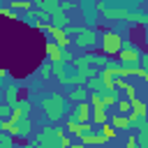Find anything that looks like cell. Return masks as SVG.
<instances>
[{
    "instance_id": "cell-28",
    "label": "cell",
    "mask_w": 148,
    "mask_h": 148,
    "mask_svg": "<svg viewBox=\"0 0 148 148\" xmlns=\"http://www.w3.org/2000/svg\"><path fill=\"white\" fill-rule=\"evenodd\" d=\"M12 148H28L25 143H12Z\"/></svg>"
},
{
    "instance_id": "cell-18",
    "label": "cell",
    "mask_w": 148,
    "mask_h": 148,
    "mask_svg": "<svg viewBox=\"0 0 148 148\" xmlns=\"http://www.w3.org/2000/svg\"><path fill=\"white\" fill-rule=\"evenodd\" d=\"M116 109H118V113H120V116H127V113L132 111V109H130V99H125V97H123V99H118V102H116Z\"/></svg>"
},
{
    "instance_id": "cell-7",
    "label": "cell",
    "mask_w": 148,
    "mask_h": 148,
    "mask_svg": "<svg viewBox=\"0 0 148 148\" xmlns=\"http://www.w3.org/2000/svg\"><path fill=\"white\" fill-rule=\"evenodd\" d=\"M65 132H67V134H74V136H79V139H83V136L92 134V125H90V123H86V125H79V123H69V120H67V125H65Z\"/></svg>"
},
{
    "instance_id": "cell-10",
    "label": "cell",
    "mask_w": 148,
    "mask_h": 148,
    "mask_svg": "<svg viewBox=\"0 0 148 148\" xmlns=\"http://www.w3.org/2000/svg\"><path fill=\"white\" fill-rule=\"evenodd\" d=\"M90 120H92L95 125H106V123H109L106 109H104V106H90Z\"/></svg>"
},
{
    "instance_id": "cell-3",
    "label": "cell",
    "mask_w": 148,
    "mask_h": 148,
    "mask_svg": "<svg viewBox=\"0 0 148 148\" xmlns=\"http://www.w3.org/2000/svg\"><path fill=\"white\" fill-rule=\"evenodd\" d=\"M99 44H102L104 56H106V58H113V56H118L120 49H123V37H120L116 30H104L102 37H99Z\"/></svg>"
},
{
    "instance_id": "cell-25",
    "label": "cell",
    "mask_w": 148,
    "mask_h": 148,
    "mask_svg": "<svg viewBox=\"0 0 148 148\" xmlns=\"http://www.w3.org/2000/svg\"><path fill=\"white\" fill-rule=\"evenodd\" d=\"M0 14H2V16H7V18H18V16H16L9 7H0Z\"/></svg>"
},
{
    "instance_id": "cell-15",
    "label": "cell",
    "mask_w": 148,
    "mask_h": 148,
    "mask_svg": "<svg viewBox=\"0 0 148 148\" xmlns=\"http://www.w3.org/2000/svg\"><path fill=\"white\" fill-rule=\"evenodd\" d=\"M109 125H111L116 132H118V130H125V127H130V125H127V116H120V113H113Z\"/></svg>"
},
{
    "instance_id": "cell-2",
    "label": "cell",
    "mask_w": 148,
    "mask_h": 148,
    "mask_svg": "<svg viewBox=\"0 0 148 148\" xmlns=\"http://www.w3.org/2000/svg\"><path fill=\"white\" fill-rule=\"evenodd\" d=\"M39 106L44 109V116L49 123H58L67 111V99L62 95H51V97H44L39 102Z\"/></svg>"
},
{
    "instance_id": "cell-26",
    "label": "cell",
    "mask_w": 148,
    "mask_h": 148,
    "mask_svg": "<svg viewBox=\"0 0 148 148\" xmlns=\"http://www.w3.org/2000/svg\"><path fill=\"white\" fill-rule=\"evenodd\" d=\"M127 148H136V136H134V134H130V139H127Z\"/></svg>"
},
{
    "instance_id": "cell-16",
    "label": "cell",
    "mask_w": 148,
    "mask_h": 148,
    "mask_svg": "<svg viewBox=\"0 0 148 148\" xmlns=\"http://www.w3.org/2000/svg\"><path fill=\"white\" fill-rule=\"evenodd\" d=\"M130 109H132V113H136V116H146V113H148V111H146V102L139 99V97L130 102Z\"/></svg>"
},
{
    "instance_id": "cell-21",
    "label": "cell",
    "mask_w": 148,
    "mask_h": 148,
    "mask_svg": "<svg viewBox=\"0 0 148 148\" xmlns=\"http://www.w3.org/2000/svg\"><path fill=\"white\" fill-rule=\"evenodd\" d=\"M136 148H148V130H141L136 134Z\"/></svg>"
},
{
    "instance_id": "cell-8",
    "label": "cell",
    "mask_w": 148,
    "mask_h": 148,
    "mask_svg": "<svg viewBox=\"0 0 148 148\" xmlns=\"http://www.w3.org/2000/svg\"><path fill=\"white\" fill-rule=\"evenodd\" d=\"M127 14H130V9L123 7V5H120V7H109V5H106V9L102 12L104 18H123V21L127 18Z\"/></svg>"
},
{
    "instance_id": "cell-13",
    "label": "cell",
    "mask_w": 148,
    "mask_h": 148,
    "mask_svg": "<svg viewBox=\"0 0 148 148\" xmlns=\"http://www.w3.org/2000/svg\"><path fill=\"white\" fill-rule=\"evenodd\" d=\"M125 21H127L130 25H146V23H148V16L141 14V12H132V9H130V14H127Z\"/></svg>"
},
{
    "instance_id": "cell-23",
    "label": "cell",
    "mask_w": 148,
    "mask_h": 148,
    "mask_svg": "<svg viewBox=\"0 0 148 148\" xmlns=\"http://www.w3.org/2000/svg\"><path fill=\"white\" fill-rule=\"evenodd\" d=\"M90 143H92V146H104L106 139H104L99 132H92V134H90Z\"/></svg>"
},
{
    "instance_id": "cell-27",
    "label": "cell",
    "mask_w": 148,
    "mask_h": 148,
    "mask_svg": "<svg viewBox=\"0 0 148 148\" xmlns=\"http://www.w3.org/2000/svg\"><path fill=\"white\" fill-rule=\"evenodd\" d=\"M28 148H44V146H39V143H35V141H30V143H25Z\"/></svg>"
},
{
    "instance_id": "cell-4",
    "label": "cell",
    "mask_w": 148,
    "mask_h": 148,
    "mask_svg": "<svg viewBox=\"0 0 148 148\" xmlns=\"http://www.w3.org/2000/svg\"><path fill=\"white\" fill-rule=\"evenodd\" d=\"M141 53H143V51H141L134 42H125V39H123V49H120V53H118L116 58H118L120 65H136Z\"/></svg>"
},
{
    "instance_id": "cell-9",
    "label": "cell",
    "mask_w": 148,
    "mask_h": 148,
    "mask_svg": "<svg viewBox=\"0 0 148 148\" xmlns=\"http://www.w3.org/2000/svg\"><path fill=\"white\" fill-rule=\"evenodd\" d=\"M18 104V86L14 83V86H7L5 88V106L7 109H14Z\"/></svg>"
},
{
    "instance_id": "cell-29",
    "label": "cell",
    "mask_w": 148,
    "mask_h": 148,
    "mask_svg": "<svg viewBox=\"0 0 148 148\" xmlns=\"http://www.w3.org/2000/svg\"><path fill=\"white\" fill-rule=\"evenodd\" d=\"M69 148H86V146H81V143H72Z\"/></svg>"
},
{
    "instance_id": "cell-19",
    "label": "cell",
    "mask_w": 148,
    "mask_h": 148,
    "mask_svg": "<svg viewBox=\"0 0 148 148\" xmlns=\"http://www.w3.org/2000/svg\"><path fill=\"white\" fill-rule=\"evenodd\" d=\"M16 109H18L23 116H30V111H32V102H30V99H18Z\"/></svg>"
},
{
    "instance_id": "cell-6",
    "label": "cell",
    "mask_w": 148,
    "mask_h": 148,
    "mask_svg": "<svg viewBox=\"0 0 148 148\" xmlns=\"http://www.w3.org/2000/svg\"><path fill=\"white\" fill-rule=\"evenodd\" d=\"M69 123H79V125H86L90 123V104L88 102H81V104H72V111H69Z\"/></svg>"
},
{
    "instance_id": "cell-1",
    "label": "cell",
    "mask_w": 148,
    "mask_h": 148,
    "mask_svg": "<svg viewBox=\"0 0 148 148\" xmlns=\"http://www.w3.org/2000/svg\"><path fill=\"white\" fill-rule=\"evenodd\" d=\"M65 32H67L69 42H74V46H79V49H95L97 46V35L88 25H69Z\"/></svg>"
},
{
    "instance_id": "cell-5",
    "label": "cell",
    "mask_w": 148,
    "mask_h": 148,
    "mask_svg": "<svg viewBox=\"0 0 148 148\" xmlns=\"http://www.w3.org/2000/svg\"><path fill=\"white\" fill-rule=\"evenodd\" d=\"M46 58H49V62H51V65H69V62H72L69 51H67V49L56 46L53 42H46Z\"/></svg>"
},
{
    "instance_id": "cell-22",
    "label": "cell",
    "mask_w": 148,
    "mask_h": 148,
    "mask_svg": "<svg viewBox=\"0 0 148 148\" xmlns=\"http://www.w3.org/2000/svg\"><path fill=\"white\" fill-rule=\"evenodd\" d=\"M99 134H102V136L109 141V139H116V134H118V132H116V130H113V127L106 123V125H102V132H99Z\"/></svg>"
},
{
    "instance_id": "cell-17",
    "label": "cell",
    "mask_w": 148,
    "mask_h": 148,
    "mask_svg": "<svg viewBox=\"0 0 148 148\" xmlns=\"http://www.w3.org/2000/svg\"><path fill=\"white\" fill-rule=\"evenodd\" d=\"M51 74H53V69H51V62H49V60H46V62H42V65H39V79H42V81H46Z\"/></svg>"
},
{
    "instance_id": "cell-24",
    "label": "cell",
    "mask_w": 148,
    "mask_h": 148,
    "mask_svg": "<svg viewBox=\"0 0 148 148\" xmlns=\"http://www.w3.org/2000/svg\"><path fill=\"white\" fill-rule=\"evenodd\" d=\"M12 143H14V139H12L9 134L0 132V148H12Z\"/></svg>"
},
{
    "instance_id": "cell-20",
    "label": "cell",
    "mask_w": 148,
    "mask_h": 148,
    "mask_svg": "<svg viewBox=\"0 0 148 148\" xmlns=\"http://www.w3.org/2000/svg\"><path fill=\"white\" fill-rule=\"evenodd\" d=\"M9 9H12V12H16V9H25V12H30L32 5H30V2H23V0H12Z\"/></svg>"
},
{
    "instance_id": "cell-11",
    "label": "cell",
    "mask_w": 148,
    "mask_h": 148,
    "mask_svg": "<svg viewBox=\"0 0 148 148\" xmlns=\"http://www.w3.org/2000/svg\"><path fill=\"white\" fill-rule=\"evenodd\" d=\"M88 95H90V92H88L86 88H72L65 99H69L72 104H81V102H88Z\"/></svg>"
},
{
    "instance_id": "cell-12",
    "label": "cell",
    "mask_w": 148,
    "mask_h": 148,
    "mask_svg": "<svg viewBox=\"0 0 148 148\" xmlns=\"http://www.w3.org/2000/svg\"><path fill=\"white\" fill-rule=\"evenodd\" d=\"M79 7H81V12H83V18H86V21H95V18H97V12H95L92 0H86V2H81Z\"/></svg>"
},
{
    "instance_id": "cell-14",
    "label": "cell",
    "mask_w": 148,
    "mask_h": 148,
    "mask_svg": "<svg viewBox=\"0 0 148 148\" xmlns=\"http://www.w3.org/2000/svg\"><path fill=\"white\" fill-rule=\"evenodd\" d=\"M99 102H102L104 109L116 106V102H118V92H116V90H111V92H102V95H99Z\"/></svg>"
}]
</instances>
